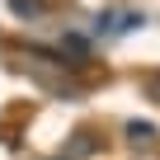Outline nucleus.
Wrapping results in <instances>:
<instances>
[{"mask_svg":"<svg viewBox=\"0 0 160 160\" xmlns=\"http://www.w3.org/2000/svg\"><path fill=\"white\" fill-rule=\"evenodd\" d=\"M10 10H14L19 19H38V14L47 10V5H42V0H10Z\"/></svg>","mask_w":160,"mask_h":160,"instance_id":"1","label":"nucleus"},{"mask_svg":"<svg viewBox=\"0 0 160 160\" xmlns=\"http://www.w3.org/2000/svg\"><path fill=\"white\" fill-rule=\"evenodd\" d=\"M94 146H99V141H94L90 132H80V137L71 141V151H66V155H71V160H75V155H94Z\"/></svg>","mask_w":160,"mask_h":160,"instance_id":"2","label":"nucleus"},{"mask_svg":"<svg viewBox=\"0 0 160 160\" xmlns=\"http://www.w3.org/2000/svg\"><path fill=\"white\" fill-rule=\"evenodd\" d=\"M127 137L141 146V141H151V137H155V122H127Z\"/></svg>","mask_w":160,"mask_h":160,"instance_id":"3","label":"nucleus"},{"mask_svg":"<svg viewBox=\"0 0 160 160\" xmlns=\"http://www.w3.org/2000/svg\"><path fill=\"white\" fill-rule=\"evenodd\" d=\"M146 99H155V104H160V71H151V75H146Z\"/></svg>","mask_w":160,"mask_h":160,"instance_id":"4","label":"nucleus"},{"mask_svg":"<svg viewBox=\"0 0 160 160\" xmlns=\"http://www.w3.org/2000/svg\"><path fill=\"white\" fill-rule=\"evenodd\" d=\"M52 160H71V155H52Z\"/></svg>","mask_w":160,"mask_h":160,"instance_id":"5","label":"nucleus"}]
</instances>
